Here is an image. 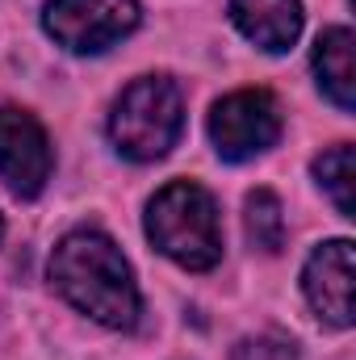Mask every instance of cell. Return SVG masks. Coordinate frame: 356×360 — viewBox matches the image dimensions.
I'll use <instances>...</instances> for the list:
<instances>
[{
  "label": "cell",
  "mask_w": 356,
  "mask_h": 360,
  "mask_svg": "<svg viewBox=\"0 0 356 360\" xmlns=\"http://www.w3.org/2000/svg\"><path fill=\"white\" fill-rule=\"evenodd\" d=\"M51 139L25 109H0V180L17 197H38L51 180Z\"/></svg>",
  "instance_id": "6"
},
{
  "label": "cell",
  "mask_w": 356,
  "mask_h": 360,
  "mask_svg": "<svg viewBox=\"0 0 356 360\" xmlns=\"http://www.w3.org/2000/svg\"><path fill=\"white\" fill-rule=\"evenodd\" d=\"M210 139H214V151L231 164L265 155L281 139V105L265 89L231 92L210 113Z\"/></svg>",
  "instance_id": "5"
},
{
  "label": "cell",
  "mask_w": 356,
  "mask_h": 360,
  "mask_svg": "<svg viewBox=\"0 0 356 360\" xmlns=\"http://www.w3.org/2000/svg\"><path fill=\"white\" fill-rule=\"evenodd\" d=\"M55 289L96 323L130 331L139 323V285L122 248L101 231H72L51 256Z\"/></svg>",
  "instance_id": "1"
},
{
  "label": "cell",
  "mask_w": 356,
  "mask_h": 360,
  "mask_svg": "<svg viewBox=\"0 0 356 360\" xmlns=\"http://www.w3.org/2000/svg\"><path fill=\"white\" fill-rule=\"evenodd\" d=\"M302 289H306V302L314 306V314L323 323L352 327L356 319L352 243L348 239H331V243L314 248V256L306 260V272H302Z\"/></svg>",
  "instance_id": "7"
},
{
  "label": "cell",
  "mask_w": 356,
  "mask_h": 360,
  "mask_svg": "<svg viewBox=\"0 0 356 360\" xmlns=\"http://www.w3.org/2000/svg\"><path fill=\"white\" fill-rule=\"evenodd\" d=\"M180 126H184V101L168 76L134 80L109 113V139L134 164L164 160L177 147Z\"/></svg>",
  "instance_id": "3"
},
{
  "label": "cell",
  "mask_w": 356,
  "mask_h": 360,
  "mask_svg": "<svg viewBox=\"0 0 356 360\" xmlns=\"http://www.w3.org/2000/svg\"><path fill=\"white\" fill-rule=\"evenodd\" d=\"M314 76L319 89L327 92L344 113L356 109V38L352 30L336 25L327 34H319L314 42Z\"/></svg>",
  "instance_id": "9"
},
{
  "label": "cell",
  "mask_w": 356,
  "mask_h": 360,
  "mask_svg": "<svg viewBox=\"0 0 356 360\" xmlns=\"http://www.w3.org/2000/svg\"><path fill=\"white\" fill-rule=\"evenodd\" d=\"M42 25L59 46L96 55L139 25V0H46Z\"/></svg>",
  "instance_id": "4"
},
{
  "label": "cell",
  "mask_w": 356,
  "mask_h": 360,
  "mask_svg": "<svg viewBox=\"0 0 356 360\" xmlns=\"http://www.w3.org/2000/svg\"><path fill=\"white\" fill-rule=\"evenodd\" d=\"M314 176H319V184L331 193L336 210H340L344 218H352L356 214V151L352 147L340 143V147L323 151V155L314 160Z\"/></svg>",
  "instance_id": "10"
},
{
  "label": "cell",
  "mask_w": 356,
  "mask_h": 360,
  "mask_svg": "<svg viewBox=\"0 0 356 360\" xmlns=\"http://www.w3.org/2000/svg\"><path fill=\"white\" fill-rule=\"evenodd\" d=\"M248 239L260 248V252H281L285 248V210L276 201V193L256 188L248 197Z\"/></svg>",
  "instance_id": "11"
},
{
  "label": "cell",
  "mask_w": 356,
  "mask_h": 360,
  "mask_svg": "<svg viewBox=\"0 0 356 360\" xmlns=\"http://www.w3.org/2000/svg\"><path fill=\"white\" fill-rule=\"evenodd\" d=\"M0 239H4V218H0Z\"/></svg>",
  "instance_id": "12"
},
{
  "label": "cell",
  "mask_w": 356,
  "mask_h": 360,
  "mask_svg": "<svg viewBox=\"0 0 356 360\" xmlns=\"http://www.w3.org/2000/svg\"><path fill=\"white\" fill-rule=\"evenodd\" d=\"M231 21L248 42L268 55H281L302 34V4L298 0H231Z\"/></svg>",
  "instance_id": "8"
},
{
  "label": "cell",
  "mask_w": 356,
  "mask_h": 360,
  "mask_svg": "<svg viewBox=\"0 0 356 360\" xmlns=\"http://www.w3.org/2000/svg\"><path fill=\"white\" fill-rule=\"evenodd\" d=\"M147 235L151 243L189 272H205L222 260V226L214 197L193 184L172 180L147 205Z\"/></svg>",
  "instance_id": "2"
}]
</instances>
